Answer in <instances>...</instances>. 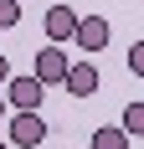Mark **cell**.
<instances>
[{"instance_id":"obj_1","label":"cell","mask_w":144,"mask_h":149,"mask_svg":"<svg viewBox=\"0 0 144 149\" xmlns=\"http://www.w3.org/2000/svg\"><path fill=\"white\" fill-rule=\"evenodd\" d=\"M5 98H10V108H15V113H41L46 82H41L36 72H31V77H10V82H5Z\"/></svg>"},{"instance_id":"obj_2","label":"cell","mask_w":144,"mask_h":149,"mask_svg":"<svg viewBox=\"0 0 144 149\" xmlns=\"http://www.w3.org/2000/svg\"><path fill=\"white\" fill-rule=\"evenodd\" d=\"M41 26H46V41H52V46H62V41H77L82 15L72 10V5H52V10L41 15Z\"/></svg>"},{"instance_id":"obj_3","label":"cell","mask_w":144,"mask_h":149,"mask_svg":"<svg viewBox=\"0 0 144 149\" xmlns=\"http://www.w3.org/2000/svg\"><path fill=\"white\" fill-rule=\"evenodd\" d=\"M67 72H72V57L62 52V46H41V52H36V77H41L46 88H62Z\"/></svg>"},{"instance_id":"obj_4","label":"cell","mask_w":144,"mask_h":149,"mask_svg":"<svg viewBox=\"0 0 144 149\" xmlns=\"http://www.w3.org/2000/svg\"><path fill=\"white\" fill-rule=\"evenodd\" d=\"M41 139H46L41 113H10V144L15 149H41Z\"/></svg>"},{"instance_id":"obj_5","label":"cell","mask_w":144,"mask_h":149,"mask_svg":"<svg viewBox=\"0 0 144 149\" xmlns=\"http://www.w3.org/2000/svg\"><path fill=\"white\" fill-rule=\"evenodd\" d=\"M62 88H67L72 98H93V93H98V67H93V62H72V72H67Z\"/></svg>"},{"instance_id":"obj_6","label":"cell","mask_w":144,"mask_h":149,"mask_svg":"<svg viewBox=\"0 0 144 149\" xmlns=\"http://www.w3.org/2000/svg\"><path fill=\"white\" fill-rule=\"evenodd\" d=\"M108 36H113V31H108L103 15H82V26H77V46H82V52H103Z\"/></svg>"},{"instance_id":"obj_7","label":"cell","mask_w":144,"mask_h":149,"mask_svg":"<svg viewBox=\"0 0 144 149\" xmlns=\"http://www.w3.org/2000/svg\"><path fill=\"white\" fill-rule=\"evenodd\" d=\"M93 149H129L124 123H103V129H93Z\"/></svg>"},{"instance_id":"obj_8","label":"cell","mask_w":144,"mask_h":149,"mask_svg":"<svg viewBox=\"0 0 144 149\" xmlns=\"http://www.w3.org/2000/svg\"><path fill=\"white\" fill-rule=\"evenodd\" d=\"M118 123H124V134H129V139L144 134V98H134V103L124 108V118H118Z\"/></svg>"},{"instance_id":"obj_9","label":"cell","mask_w":144,"mask_h":149,"mask_svg":"<svg viewBox=\"0 0 144 149\" xmlns=\"http://www.w3.org/2000/svg\"><path fill=\"white\" fill-rule=\"evenodd\" d=\"M21 21V0H0V31H10Z\"/></svg>"},{"instance_id":"obj_10","label":"cell","mask_w":144,"mask_h":149,"mask_svg":"<svg viewBox=\"0 0 144 149\" xmlns=\"http://www.w3.org/2000/svg\"><path fill=\"white\" fill-rule=\"evenodd\" d=\"M129 67L144 77V41H134V46H129Z\"/></svg>"},{"instance_id":"obj_11","label":"cell","mask_w":144,"mask_h":149,"mask_svg":"<svg viewBox=\"0 0 144 149\" xmlns=\"http://www.w3.org/2000/svg\"><path fill=\"white\" fill-rule=\"evenodd\" d=\"M5 82H10V62L0 57V88H5Z\"/></svg>"},{"instance_id":"obj_12","label":"cell","mask_w":144,"mask_h":149,"mask_svg":"<svg viewBox=\"0 0 144 149\" xmlns=\"http://www.w3.org/2000/svg\"><path fill=\"white\" fill-rule=\"evenodd\" d=\"M5 113H10V98H0V123H5Z\"/></svg>"},{"instance_id":"obj_13","label":"cell","mask_w":144,"mask_h":149,"mask_svg":"<svg viewBox=\"0 0 144 149\" xmlns=\"http://www.w3.org/2000/svg\"><path fill=\"white\" fill-rule=\"evenodd\" d=\"M0 149H15V144H10V139H0Z\"/></svg>"},{"instance_id":"obj_14","label":"cell","mask_w":144,"mask_h":149,"mask_svg":"<svg viewBox=\"0 0 144 149\" xmlns=\"http://www.w3.org/2000/svg\"><path fill=\"white\" fill-rule=\"evenodd\" d=\"M139 98H144V93H139Z\"/></svg>"}]
</instances>
